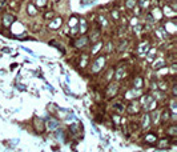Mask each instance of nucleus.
Returning a JSON list of instances; mask_svg holds the SVG:
<instances>
[{"mask_svg":"<svg viewBox=\"0 0 177 152\" xmlns=\"http://www.w3.org/2000/svg\"><path fill=\"white\" fill-rule=\"evenodd\" d=\"M32 127H33V129H35L36 132L43 134V132L45 131V120L42 118H35L33 121H32Z\"/></svg>","mask_w":177,"mask_h":152,"instance_id":"obj_17","label":"nucleus"},{"mask_svg":"<svg viewBox=\"0 0 177 152\" xmlns=\"http://www.w3.org/2000/svg\"><path fill=\"white\" fill-rule=\"evenodd\" d=\"M77 24H79V17L75 16V15H72V16L68 19V23H67V25L72 29V28H77Z\"/></svg>","mask_w":177,"mask_h":152,"instance_id":"obj_31","label":"nucleus"},{"mask_svg":"<svg viewBox=\"0 0 177 152\" xmlns=\"http://www.w3.org/2000/svg\"><path fill=\"white\" fill-rule=\"evenodd\" d=\"M157 147L159 148H167L169 145V139L168 138H164V139H157Z\"/></svg>","mask_w":177,"mask_h":152,"instance_id":"obj_33","label":"nucleus"},{"mask_svg":"<svg viewBox=\"0 0 177 152\" xmlns=\"http://www.w3.org/2000/svg\"><path fill=\"white\" fill-rule=\"evenodd\" d=\"M136 5H137V0H125V10L133 11Z\"/></svg>","mask_w":177,"mask_h":152,"instance_id":"obj_34","label":"nucleus"},{"mask_svg":"<svg viewBox=\"0 0 177 152\" xmlns=\"http://www.w3.org/2000/svg\"><path fill=\"white\" fill-rule=\"evenodd\" d=\"M95 23L101 28V31H104V29H107V28H111V23H109V20L107 19L105 15L99 14L97 15V20L95 21Z\"/></svg>","mask_w":177,"mask_h":152,"instance_id":"obj_18","label":"nucleus"},{"mask_svg":"<svg viewBox=\"0 0 177 152\" xmlns=\"http://www.w3.org/2000/svg\"><path fill=\"white\" fill-rule=\"evenodd\" d=\"M48 44H49V45H52V47H56V48L59 49V51H61L63 55H65V49H64V47L61 45V43L56 42V40H49Z\"/></svg>","mask_w":177,"mask_h":152,"instance_id":"obj_32","label":"nucleus"},{"mask_svg":"<svg viewBox=\"0 0 177 152\" xmlns=\"http://www.w3.org/2000/svg\"><path fill=\"white\" fill-rule=\"evenodd\" d=\"M165 1H167V4H170V3H174L176 0H165Z\"/></svg>","mask_w":177,"mask_h":152,"instance_id":"obj_40","label":"nucleus"},{"mask_svg":"<svg viewBox=\"0 0 177 152\" xmlns=\"http://www.w3.org/2000/svg\"><path fill=\"white\" fill-rule=\"evenodd\" d=\"M118 93H120V83H117V81H115V80H112L111 83L105 84L104 99L112 100V99H115V97L117 96Z\"/></svg>","mask_w":177,"mask_h":152,"instance_id":"obj_2","label":"nucleus"},{"mask_svg":"<svg viewBox=\"0 0 177 152\" xmlns=\"http://www.w3.org/2000/svg\"><path fill=\"white\" fill-rule=\"evenodd\" d=\"M113 51H115V42H113L112 39H109V40H107V42L104 43V45H103V53H104V55H111Z\"/></svg>","mask_w":177,"mask_h":152,"instance_id":"obj_25","label":"nucleus"},{"mask_svg":"<svg viewBox=\"0 0 177 152\" xmlns=\"http://www.w3.org/2000/svg\"><path fill=\"white\" fill-rule=\"evenodd\" d=\"M170 88V97H177V84L176 81H173V83L169 86Z\"/></svg>","mask_w":177,"mask_h":152,"instance_id":"obj_37","label":"nucleus"},{"mask_svg":"<svg viewBox=\"0 0 177 152\" xmlns=\"http://www.w3.org/2000/svg\"><path fill=\"white\" fill-rule=\"evenodd\" d=\"M129 44H131V40H129L128 38L118 39L117 44H115V51L117 52V53H123V52H125L129 48Z\"/></svg>","mask_w":177,"mask_h":152,"instance_id":"obj_11","label":"nucleus"},{"mask_svg":"<svg viewBox=\"0 0 177 152\" xmlns=\"http://www.w3.org/2000/svg\"><path fill=\"white\" fill-rule=\"evenodd\" d=\"M15 21H16V17L12 14H10V12H5V14H3V16H1V24H3L4 28H11Z\"/></svg>","mask_w":177,"mask_h":152,"instance_id":"obj_15","label":"nucleus"},{"mask_svg":"<svg viewBox=\"0 0 177 152\" xmlns=\"http://www.w3.org/2000/svg\"><path fill=\"white\" fill-rule=\"evenodd\" d=\"M89 28H91V25L85 17L79 19V24H77V32H79V35H87L88 31H89Z\"/></svg>","mask_w":177,"mask_h":152,"instance_id":"obj_14","label":"nucleus"},{"mask_svg":"<svg viewBox=\"0 0 177 152\" xmlns=\"http://www.w3.org/2000/svg\"><path fill=\"white\" fill-rule=\"evenodd\" d=\"M48 1H49V0H36V1H35V5L37 8H43V7H45V5L48 4Z\"/></svg>","mask_w":177,"mask_h":152,"instance_id":"obj_38","label":"nucleus"},{"mask_svg":"<svg viewBox=\"0 0 177 152\" xmlns=\"http://www.w3.org/2000/svg\"><path fill=\"white\" fill-rule=\"evenodd\" d=\"M55 16H56V14L53 12V11H47V12H44V14H43V17H44V20H47V21H48V20L51 21Z\"/></svg>","mask_w":177,"mask_h":152,"instance_id":"obj_36","label":"nucleus"},{"mask_svg":"<svg viewBox=\"0 0 177 152\" xmlns=\"http://www.w3.org/2000/svg\"><path fill=\"white\" fill-rule=\"evenodd\" d=\"M71 45H72L75 49H77V51H84V49H87L91 45L89 39H88V35H80V36L75 38L72 42H71Z\"/></svg>","mask_w":177,"mask_h":152,"instance_id":"obj_3","label":"nucleus"},{"mask_svg":"<svg viewBox=\"0 0 177 152\" xmlns=\"http://www.w3.org/2000/svg\"><path fill=\"white\" fill-rule=\"evenodd\" d=\"M113 71H115V67H109L104 72V77H103V83L104 84L111 83L112 80H113Z\"/></svg>","mask_w":177,"mask_h":152,"instance_id":"obj_29","label":"nucleus"},{"mask_svg":"<svg viewBox=\"0 0 177 152\" xmlns=\"http://www.w3.org/2000/svg\"><path fill=\"white\" fill-rule=\"evenodd\" d=\"M131 87L136 88V90H142L145 88V79L142 77L141 75H136L132 77V81H131Z\"/></svg>","mask_w":177,"mask_h":152,"instance_id":"obj_13","label":"nucleus"},{"mask_svg":"<svg viewBox=\"0 0 177 152\" xmlns=\"http://www.w3.org/2000/svg\"><path fill=\"white\" fill-rule=\"evenodd\" d=\"M153 125H152V121H150L149 112H144V115L141 116V119H140V121H139V128L144 132H148V131H150Z\"/></svg>","mask_w":177,"mask_h":152,"instance_id":"obj_8","label":"nucleus"},{"mask_svg":"<svg viewBox=\"0 0 177 152\" xmlns=\"http://www.w3.org/2000/svg\"><path fill=\"white\" fill-rule=\"evenodd\" d=\"M157 139H159L157 135L152 131L145 132V135H144V140H145V143H148V144H156Z\"/></svg>","mask_w":177,"mask_h":152,"instance_id":"obj_27","label":"nucleus"},{"mask_svg":"<svg viewBox=\"0 0 177 152\" xmlns=\"http://www.w3.org/2000/svg\"><path fill=\"white\" fill-rule=\"evenodd\" d=\"M63 17L61 16H55L51 21H48V28L49 29H52V31H57L60 29L63 25Z\"/></svg>","mask_w":177,"mask_h":152,"instance_id":"obj_20","label":"nucleus"},{"mask_svg":"<svg viewBox=\"0 0 177 152\" xmlns=\"http://www.w3.org/2000/svg\"><path fill=\"white\" fill-rule=\"evenodd\" d=\"M88 32H89V34H88V39H89L91 44L99 42V40H101V38H103V31H101V28L99 27L96 23L92 24V28H89Z\"/></svg>","mask_w":177,"mask_h":152,"instance_id":"obj_4","label":"nucleus"},{"mask_svg":"<svg viewBox=\"0 0 177 152\" xmlns=\"http://www.w3.org/2000/svg\"><path fill=\"white\" fill-rule=\"evenodd\" d=\"M5 4H7V0H0V8L5 7Z\"/></svg>","mask_w":177,"mask_h":152,"instance_id":"obj_39","label":"nucleus"},{"mask_svg":"<svg viewBox=\"0 0 177 152\" xmlns=\"http://www.w3.org/2000/svg\"><path fill=\"white\" fill-rule=\"evenodd\" d=\"M107 66V55H104L103 52H100L99 55L93 56V59L89 60V75H99L105 69Z\"/></svg>","mask_w":177,"mask_h":152,"instance_id":"obj_1","label":"nucleus"},{"mask_svg":"<svg viewBox=\"0 0 177 152\" xmlns=\"http://www.w3.org/2000/svg\"><path fill=\"white\" fill-rule=\"evenodd\" d=\"M128 75L129 73H128V71H127V66H125L124 63H121V64H118L117 67H115V71H113V80L117 81V83H120V81H123Z\"/></svg>","mask_w":177,"mask_h":152,"instance_id":"obj_5","label":"nucleus"},{"mask_svg":"<svg viewBox=\"0 0 177 152\" xmlns=\"http://www.w3.org/2000/svg\"><path fill=\"white\" fill-rule=\"evenodd\" d=\"M125 112L129 115V116H136L141 112V105L139 103V99L137 100H132L129 101L128 104H125Z\"/></svg>","mask_w":177,"mask_h":152,"instance_id":"obj_7","label":"nucleus"},{"mask_svg":"<svg viewBox=\"0 0 177 152\" xmlns=\"http://www.w3.org/2000/svg\"><path fill=\"white\" fill-rule=\"evenodd\" d=\"M89 60H91L89 53H87V52H81V53L77 56L76 66L81 69H85L88 67V64H89Z\"/></svg>","mask_w":177,"mask_h":152,"instance_id":"obj_10","label":"nucleus"},{"mask_svg":"<svg viewBox=\"0 0 177 152\" xmlns=\"http://www.w3.org/2000/svg\"><path fill=\"white\" fill-rule=\"evenodd\" d=\"M39 14V8L35 5V3H27V15L31 17L37 16Z\"/></svg>","mask_w":177,"mask_h":152,"instance_id":"obj_30","label":"nucleus"},{"mask_svg":"<svg viewBox=\"0 0 177 152\" xmlns=\"http://www.w3.org/2000/svg\"><path fill=\"white\" fill-rule=\"evenodd\" d=\"M165 134H167L168 138H176V136H177V124H176V123L168 124L167 125V129H165Z\"/></svg>","mask_w":177,"mask_h":152,"instance_id":"obj_28","label":"nucleus"},{"mask_svg":"<svg viewBox=\"0 0 177 152\" xmlns=\"http://www.w3.org/2000/svg\"><path fill=\"white\" fill-rule=\"evenodd\" d=\"M127 27H128V24H123V23H118L117 27H116L115 29V34H116V38L117 39H123L125 38V35H127Z\"/></svg>","mask_w":177,"mask_h":152,"instance_id":"obj_24","label":"nucleus"},{"mask_svg":"<svg viewBox=\"0 0 177 152\" xmlns=\"http://www.w3.org/2000/svg\"><path fill=\"white\" fill-rule=\"evenodd\" d=\"M103 45H104V42H103V40L92 43V45H91V53H89L91 58H93V56L99 55L100 52H103Z\"/></svg>","mask_w":177,"mask_h":152,"instance_id":"obj_21","label":"nucleus"},{"mask_svg":"<svg viewBox=\"0 0 177 152\" xmlns=\"http://www.w3.org/2000/svg\"><path fill=\"white\" fill-rule=\"evenodd\" d=\"M170 116H172V112L168 110L167 107L161 110V116H160V124L161 125H168L170 123Z\"/></svg>","mask_w":177,"mask_h":152,"instance_id":"obj_23","label":"nucleus"},{"mask_svg":"<svg viewBox=\"0 0 177 152\" xmlns=\"http://www.w3.org/2000/svg\"><path fill=\"white\" fill-rule=\"evenodd\" d=\"M161 27H163L164 31L167 32L168 36H174L177 34V24H176V21H174V19L167 20L165 23L161 24Z\"/></svg>","mask_w":177,"mask_h":152,"instance_id":"obj_9","label":"nucleus"},{"mask_svg":"<svg viewBox=\"0 0 177 152\" xmlns=\"http://www.w3.org/2000/svg\"><path fill=\"white\" fill-rule=\"evenodd\" d=\"M111 16H112V19H113V21L118 23L123 15H121V12H118L117 10H113V11H111Z\"/></svg>","mask_w":177,"mask_h":152,"instance_id":"obj_35","label":"nucleus"},{"mask_svg":"<svg viewBox=\"0 0 177 152\" xmlns=\"http://www.w3.org/2000/svg\"><path fill=\"white\" fill-rule=\"evenodd\" d=\"M165 66H168V62L164 56H157L156 59L152 62V69L153 71H159L160 68H163V67H165Z\"/></svg>","mask_w":177,"mask_h":152,"instance_id":"obj_19","label":"nucleus"},{"mask_svg":"<svg viewBox=\"0 0 177 152\" xmlns=\"http://www.w3.org/2000/svg\"><path fill=\"white\" fill-rule=\"evenodd\" d=\"M152 47L150 45L149 42H141L137 44V48H136V53H137V56H145L146 55V52L149 51V48Z\"/></svg>","mask_w":177,"mask_h":152,"instance_id":"obj_16","label":"nucleus"},{"mask_svg":"<svg viewBox=\"0 0 177 152\" xmlns=\"http://www.w3.org/2000/svg\"><path fill=\"white\" fill-rule=\"evenodd\" d=\"M149 14L152 15L153 20L156 21V23H161V21H163V19H164V15H163V11L160 10L159 7L153 8V11H152V12H149Z\"/></svg>","mask_w":177,"mask_h":152,"instance_id":"obj_26","label":"nucleus"},{"mask_svg":"<svg viewBox=\"0 0 177 152\" xmlns=\"http://www.w3.org/2000/svg\"><path fill=\"white\" fill-rule=\"evenodd\" d=\"M111 111L116 115H123L125 112V103L123 100H113L111 104Z\"/></svg>","mask_w":177,"mask_h":152,"instance_id":"obj_12","label":"nucleus"},{"mask_svg":"<svg viewBox=\"0 0 177 152\" xmlns=\"http://www.w3.org/2000/svg\"><path fill=\"white\" fill-rule=\"evenodd\" d=\"M60 128V121L55 118H49L48 120H45V129L48 131H57Z\"/></svg>","mask_w":177,"mask_h":152,"instance_id":"obj_22","label":"nucleus"},{"mask_svg":"<svg viewBox=\"0 0 177 152\" xmlns=\"http://www.w3.org/2000/svg\"><path fill=\"white\" fill-rule=\"evenodd\" d=\"M55 1H59V0H55Z\"/></svg>","mask_w":177,"mask_h":152,"instance_id":"obj_41","label":"nucleus"},{"mask_svg":"<svg viewBox=\"0 0 177 152\" xmlns=\"http://www.w3.org/2000/svg\"><path fill=\"white\" fill-rule=\"evenodd\" d=\"M142 93H144L142 90H136L133 87H128V88L125 90V92L123 93V97H124V100L132 101V100H137Z\"/></svg>","mask_w":177,"mask_h":152,"instance_id":"obj_6","label":"nucleus"}]
</instances>
